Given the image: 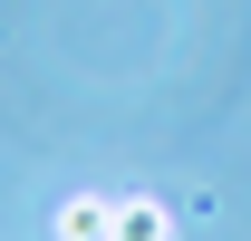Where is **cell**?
<instances>
[{"label":"cell","mask_w":251,"mask_h":241,"mask_svg":"<svg viewBox=\"0 0 251 241\" xmlns=\"http://www.w3.org/2000/svg\"><path fill=\"white\" fill-rule=\"evenodd\" d=\"M116 241H174V212L164 203H116Z\"/></svg>","instance_id":"7a4b0ae2"},{"label":"cell","mask_w":251,"mask_h":241,"mask_svg":"<svg viewBox=\"0 0 251 241\" xmlns=\"http://www.w3.org/2000/svg\"><path fill=\"white\" fill-rule=\"evenodd\" d=\"M49 241H116V203H97V193H68L49 212Z\"/></svg>","instance_id":"6da1fadb"}]
</instances>
